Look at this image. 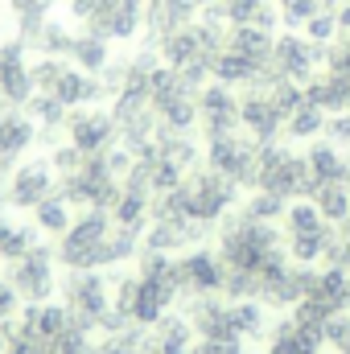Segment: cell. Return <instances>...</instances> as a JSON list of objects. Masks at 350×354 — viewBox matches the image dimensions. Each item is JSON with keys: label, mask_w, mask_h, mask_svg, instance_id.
Returning <instances> with one entry per match:
<instances>
[{"label": "cell", "mask_w": 350, "mask_h": 354, "mask_svg": "<svg viewBox=\"0 0 350 354\" xmlns=\"http://www.w3.org/2000/svg\"><path fill=\"white\" fill-rule=\"evenodd\" d=\"M219 260L227 264V272H252V276H268L276 268L288 264V252H284V235L276 231V223H256L248 218L243 210H231L223 223H219Z\"/></svg>", "instance_id": "1"}, {"label": "cell", "mask_w": 350, "mask_h": 354, "mask_svg": "<svg viewBox=\"0 0 350 354\" xmlns=\"http://www.w3.org/2000/svg\"><path fill=\"white\" fill-rule=\"evenodd\" d=\"M111 210H79L71 231L58 239V264L66 272H103L107 268V235H111Z\"/></svg>", "instance_id": "2"}, {"label": "cell", "mask_w": 350, "mask_h": 354, "mask_svg": "<svg viewBox=\"0 0 350 354\" xmlns=\"http://www.w3.org/2000/svg\"><path fill=\"white\" fill-rule=\"evenodd\" d=\"M239 194H243V189H239L231 177L214 174V169H206V165H198L194 174H185V181H181L185 214L198 218V223H206V227L223 223V218L239 206Z\"/></svg>", "instance_id": "3"}, {"label": "cell", "mask_w": 350, "mask_h": 354, "mask_svg": "<svg viewBox=\"0 0 350 354\" xmlns=\"http://www.w3.org/2000/svg\"><path fill=\"white\" fill-rule=\"evenodd\" d=\"M8 284L21 305H42L58 292V252L50 243H33L21 260L8 264Z\"/></svg>", "instance_id": "4"}, {"label": "cell", "mask_w": 350, "mask_h": 354, "mask_svg": "<svg viewBox=\"0 0 350 354\" xmlns=\"http://www.w3.org/2000/svg\"><path fill=\"white\" fill-rule=\"evenodd\" d=\"M58 292H62V305H66L71 322L91 330V334L99 330L103 313L111 309V280L103 272H66L58 280Z\"/></svg>", "instance_id": "5"}, {"label": "cell", "mask_w": 350, "mask_h": 354, "mask_svg": "<svg viewBox=\"0 0 350 354\" xmlns=\"http://www.w3.org/2000/svg\"><path fill=\"white\" fill-rule=\"evenodd\" d=\"M256 153H260V145L248 132L202 140V165L223 177H231L239 189H256Z\"/></svg>", "instance_id": "6"}, {"label": "cell", "mask_w": 350, "mask_h": 354, "mask_svg": "<svg viewBox=\"0 0 350 354\" xmlns=\"http://www.w3.org/2000/svg\"><path fill=\"white\" fill-rule=\"evenodd\" d=\"M272 66H276V75H280V79H288V83L305 87L309 79H317V75H322V66H326V46L309 41L305 33L280 29V33H276V41H272Z\"/></svg>", "instance_id": "7"}, {"label": "cell", "mask_w": 350, "mask_h": 354, "mask_svg": "<svg viewBox=\"0 0 350 354\" xmlns=\"http://www.w3.org/2000/svg\"><path fill=\"white\" fill-rule=\"evenodd\" d=\"M58 189V177H54V165L50 157H21L8 174V194L4 202L17 206V210H33L37 202H46L50 194Z\"/></svg>", "instance_id": "8"}, {"label": "cell", "mask_w": 350, "mask_h": 354, "mask_svg": "<svg viewBox=\"0 0 350 354\" xmlns=\"http://www.w3.org/2000/svg\"><path fill=\"white\" fill-rule=\"evenodd\" d=\"M66 140L87 157H99L111 145H120V128H116L111 107H75L66 115Z\"/></svg>", "instance_id": "9"}, {"label": "cell", "mask_w": 350, "mask_h": 354, "mask_svg": "<svg viewBox=\"0 0 350 354\" xmlns=\"http://www.w3.org/2000/svg\"><path fill=\"white\" fill-rule=\"evenodd\" d=\"M198 132H202V140L239 132V95L231 87H223L214 79L206 87H198Z\"/></svg>", "instance_id": "10"}, {"label": "cell", "mask_w": 350, "mask_h": 354, "mask_svg": "<svg viewBox=\"0 0 350 354\" xmlns=\"http://www.w3.org/2000/svg\"><path fill=\"white\" fill-rule=\"evenodd\" d=\"M181 268V301L190 297H210V292H223V280H227V264L219 260L214 248H190L177 256Z\"/></svg>", "instance_id": "11"}, {"label": "cell", "mask_w": 350, "mask_h": 354, "mask_svg": "<svg viewBox=\"0 0 350 354\" xmlns=\"http://www.w3.org/2000/svg\"><path fill=\"white\" fill-rule=\"evenodd\" d=\"M239 132H248L256 145H268V140L284 136V111L276 107L272 91L243 87V95H239Z\"/></svg>", "instance_id": "12"}, {"label": "cell", "mask_w": 350, "mask_h": 354, "mask_svg": "<svg viewBox=\"0 0 350 354\" xmlns=\"http://www.w3.org/2000/svg\"><path fill=\"white\" fill-rule=\"evenodd\" d=\"M33 99V79H29V50L17 37L0 41V103L25 107Z\"/></svg>", "instance_id": "13"}, {"label": "cell", "mask_w": 350, "mask_h": 354, "mask_svg": "<svg viewBox=\"0 0 350 354\" xmlns=\"http://www.w3.org/2000/svg\"><path fill=\"white\" fill-rule=\"evenodd\" d=\"M95 37H107V41H136L145 33V0H116L111 8H103L91 25H83Z\"/></svg>", "instance_id": "14"}, {"label": "cell", "mask_w": 350, "mask_h": 354, "mask_svg": "<svg viewBox=\"0 0 350 354\" xmlns=\"http://www.w3.org/2000/svg\"><path fill=\"white\" fill-rule=\"evenodd\" d=\"M198 21V0H145V46Z\"/></svg>", "instance_id": "15"}, {"label": "cell", "mask_w": 350, "mask_h": 354, "mask_svg": "<svg viewBox=\"0 0 350 354\" xmlns=\"http://www.w3.org/2000/svg\"><path fill=\"white\" fill-rule=\"evenodd\" d=\"M33 145H37V124L25 115V107L0 103V153L8 161H21Z\"/></svg>", "instance_id": "16"}, {"label": "cell", "mask_w": 350, "mask_h": 354, "mask_svg": "<svg viewBox=\"0 0 350 354\" xmlns=\"http://www.w3.org/2000/svg\"><path fill=\"white\" fill-rule=\"evenodd\" d=\"M264 342H268V354H322L326 351V338L313 334V330H305V326L293 322V317L272 322V330H268Z\"/></svg>", "instance_id": "17"}, {"label": "cell", "mask_w": 350, "mask_h": 354, "mask_svg": "<svg viewBox=\"0 0 350 354\" xmlns=\"http://www.w3.org/2000/svg\"><path fill=\"white\" fill-rule=\"evenodd\" d=\"M305 161H309V169L317 177V185H326V181H347L350 185V153L347 149H338L330 140H313L305 149Z\"/></svg>", "instance_id": "18"}, {"label": "cell", "mask_w": 350, "mask_h": 354, "mask_svg": "<svg viewBox=\"0 0 350 354\" xmlns=\"http://www.w3.org/2000/svg\"><path fill=\"white\" fill-rule=\"evenodd\" d=\"M268 62H252L248 54H235V50H223L214 62H210V79L214 83H223V87H252L256 83V75H260Z\"/></svg>", "instance_id": "19"}, {"label": "cell", "mask_w": 350, "mask_h": 354, "mask_svg": "<svg viewBox=\"0 0 350 354\" xmlns=\"http://www.w3.org/2000/svg\"><path fill=\"white\" fill-rule=\"evenodd\" d=\"M75 206L66 202V198H58V194H50L46 202H37L33 206V227H37V235H50V239H62L66 231H71V223H75Z\"/></svg>", "instance_id": "20"}, {"label": "cell", "mask_w": 350, "mask_h": 354, "mask_svg": "<svg viewBox=\"0 0 350 354\" xmlns=\"http://www.w3.org/2000/svg\"><path fill=\"white\" fill-rule=\"evenodd\" d=\"M322 136H326V111H322V107L301 103L297 111L284 115V140H293V145H313V140H322Z\"/></svg>", "instance_id": "21"}, {"label": "cell", "mask_w": 350, "mask_h": 354, "mask_svg": "<svg viewBox=\"0 0 350 354\" xmlns=\"http://www.w3.org/2000/svg\"><path fill=\"white\" fill-rule=\"evenodd\" d=\"M268 305L260 301H231V330H235V338H252V342H260L268 338V330H272V322H268Z\"/></svg>", "instance_id": "22"}, {"label": "cell", "mask_w": 350, "mask_h": 354, "mask_svg": "<svg viewBox=\"0 0 350 354\" xmlns=\"http://www.w3.org/2000/svg\"><path fill=\"white\" fill-rule=\"evenodd\" d=\"M272 41L276 33H264L256 25H227V50L248 54L252 62H272Z\"/></svg>", "instance_id": "23"}, {"label": "cell", "mask_w": 350, "mask_h": 354, "mask_svg": "<svg viewBox=\"0 0 350 354\" xmlns=\"http://www.w3.org/2000/svg\"><path fill=\"white\" fill-rule=\"evenodd\" d=\"M313 206H317V214L330 223V227H342L350 214V185L347 181H326V185H317L313 189V198H309Z\"/></svg>", "instance_id": "24"}, {"label": "cell", "mask_w": 350, "mask_h": 354, "mask_svg": "<svg viewBox=\"0 0 350 354\" xmlns=\"http://www.w3.org/2000/svg\"><path fill=\"white\" fill-rule=\"evenodd\" d=\"M116 54H111V41L107 37H95L87 29H79V37H75V50H71V62L79 66V71H87V75H99L107 62H111Z\"/></svg>", "instance_id": "25"}, {"label": "cell", "mask_w": 350, "mask_h": 354, "mask_svg": "<svg viewBox=\"0 0 350 354\" xmlns=\"http://www.w3.org/2000/svg\"><path fill=\"white\" fill-rule=\"evenodd\" d=\"M149 206H153V198L132 194V189H120V198H116V206H111V223H116V227H128V231H136V235H145V227H149Z\"/></svg>", "instance_id": "26"}, {"label": "cell", "mask_w": 350, "mask_h": 354, "mask_svg": "<svg viewBox=\"0 0 350 354\" xmlns=\"http://www.w3.org/2000/svg\"><path fill=\"white\" fill-rule=\"evenodd\" d=\"M75 37H79V25L50 17V21H46V29H42V37H37V54H46V58H71Z\"/></svg>", "instance_id": "27"}, {"label": "cell", "mask_w": 350, "mask_h": 354, "mask_svg": "<svg viewBox=\"0 0 350 354\" xmlns=\"http://www.w3.org/2000/svg\"><path fill=\"white\" fill-rule=\"evenodd\" d=\"M37 243V227H25V223H12L0 214V260H21L29 248Z\"/></svg>", "instance_id": "28"}, {"label": "cell", "mask_w": 350, "mask_h": 354, "mask_svg": "<svg viewBox=\"0 0 350 354\" xmlns=\"http://www.w3.org/2000/svg\"><path fill=\"white\" fill-rule=\"evenodd\" d=\"M239 210H243L248 218H256V223H280V218H284V210H288V202H284L280 194L252 189L248 198H239Z\"/></svg>", "instance_id": "29"}, {"label": "cell", "mask_w": 350, "mask_h": 354, "mask_svg": "<svg viewBox=\"0 0 350 354\" xmlns=\"http://www.w3.org/2000/svg\"><path fill=\"white\" fill-rule=\"evenodd\" d=\"M25 115H29L37 128H66V115H71V111H66L54 95H37V91H33V99L25 103Z\"/></svg>", "instance_id": "30"}, {"label": "cell", "mask_w": 350, "mask_h": 354, "mask_svg": "<svg viewBox=\"0 0 350 354\" xmlns=\"http://www.w3.org/2000/svg\"><path fill=\"white\" fill-rule=\"evenodd\" d=\"M272 4L280 12V29H293V33H301L305 21L322 12V0H272Z\"/></svg>", "instance_id": "31"}, {"label": "cell", "mask_w": 350, "mask_h": 354, "mask_svg": "<svg viewBox=\"0 0 350 354\" xmlns=\"http://www.w3.org/2000/svg\"><path fill=\"white\" fill-rule=\"evenodd\" d=\"M309 41H317V46H330V41H338V12L334 8H322L317 17H309L305 21V29H301Z\"/></svg>", "instance_id": "32"}, {"label": "cell", "mask_w": 350, "mask_h": 354, "mask_svg": "<svg viewBox=\"0 0 350 354\" xmlns=\"http://www.w3.org/2000/svg\"><path fill=\"white\" fill-rule=\"evenodd\" d=\"M4 4H8L12 25H17V21H50L62 0H4Z\"/></svg>", "instance_id": "33"}, {"label": "cell", "mask_w": 350, "mask_h": 354, "mask_svg": "<svg viewBox=\"0 0 350 354\" xmlns=\"http://www.w3.org/2000/svg\"><path fill=\"white\" fill-rule=\"evenodd\" d=\"M83 161H87V153H79L71 140H62L58 149H50V165H54V177H75L83 169Z\"/></svg>", "instance_id": "34"}, {"label": "cell", "mask_w": 350, "mask_h": 354, "mask_svg": "<svg viewBox=\"0 0 350 354\" xmlns=\"http://www.w3.org/2000/svg\"><path fill=\"white\" fill-rule=\"evenodd\" d=\"M264 4H268V0H223V4H219V17H223L227 25H252Z\"/></svg>", "instance_id": "35"}, {"label": "cell", "mask_w": 350, "mask_h": 354, "mask_svg": "<svg viewBox=\"0 0 350 354\" xmlns=\"http://www.w3.org/2000/svg\"><path fill=\"white\" fill-rule=\"evenodd\" d=\"M50 354H95V342H91V330H83V326H71L54 346H50Z\"/></svg>", "instance_id": "36"}, {"label": "cell", "mask_w": 350, "mask_h": 354, "mask_svg": "<svg viewBox=\"0 0 350 354\" xmlns=\"http://www.w3.org/2000/svg\"><path fill=\"white\" fill-rule=\"evenodd\" d=\"M62 4H66L71 25H79V29H83V25H91V21L103 12V8H111L116 0H62Z\"/></svg>", "instance_id": "37"}, {"label": "cell", "mask_w": 350, "mask_h": 354, "mask_svg": "<svg viewBox=\"0 0 350 354\" xmlns=\"http://www.w3.org/2000/svg\"><path fill=\"white\" fill-rule=\"evenodd\" d=\"M272 99H276V107L288 115V111H297L301 103H305V87H297V83H288V79H280V83H272Z\"/></svg>", "instance_id": "38"}, {"label": "cell", "mask_w": 350, "mask_h": 354, "mask_svg": "<svg viewBox=\"0 0 350 354\" xmlns=\"http://www.w3.org/2000/svg\"><path fill=\"white\" fill-rule=\"evenodd\" d=\"M322 140H330V145H338V149H350V111L326 115V136H322Z\"/></svg>", "instance_id": "39"}, {"label": "cell", "mask_w": 350, "mask_h": 354, "mask_svg": "<svg viewBox=\"0 0 350 354\" xmlns=\"http://www.w3.org/2000/svg\"><path fill=\"white\" fill-rule=\"evenodd\" d=\"M194 354H243V338H198Z\"/></svg>", "instance_id": "40"}, {"label": "cell", "mask_w": 350, "mask_h": 354, "mask_svg": "<svg viewBox=\"0 0 350 354\" xmlns=\"http://www.w3.org/2000/svg\"><path fill=\"white\" fill-rule=\"evenodd\" d=\"M334 12H338V37H347L350 41V0L342 4V8H334Z\"/></svg>", "instance_id": "41"}, {"label": "cell", "mask_w": 350, "mask_h": 354, "mask_svg": "<svg viewBox=\"0 0 350 354\" xmlns=\"http://www.w3.org/2000/svg\"><path fill=\"white\" fill-rule=\"evenodd\" d=\"M223 0H198V12H206V8H219Z\"/></svg>", "instance_id": "42"}, {"label": "cell", "mask_w": 350, "mask_h": 354, "mask_svg": "<svg viewBox=\"0 0 350 354\" xmlns=\"http://www.w3.org/2000/svg\"><path fill=\"white\" fill-rule=\"evenodd\" d=\"M338 235H342V239H347V243H350V214H347V223L338 227Z\"/></svg>", "instance_id": "43"}, {"label": "cell", "mask_w": 350, "mask_h": 354, "mask_svg": "<svg viewBox=\"0 0 350 354\" xmlns=\"http://www.w3.org/2000/svg\"><path fill=\"white\" fill-rule=\"evenodd\" d=\"M0 326H4V322H0Z\"/></svg>", "instance_id": "44"}]
</instances>
